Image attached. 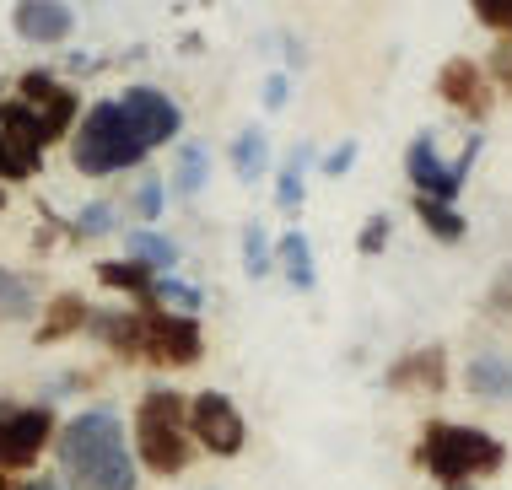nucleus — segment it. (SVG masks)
Segmentation results:
<instances>
[{"instance_id": "nucleus-37", "label": "nucleus", "mask_w": 512, "mask_h": 490, "mask_svg": "<svg viewBox=\"0 0 512 490\" xmlns=\"http://www.w3.org/2000/svg\"><path fill=\"white\" fill-rule=\"evenodd\" d=\"M0 490H11V474H0Z\"/></svg>"}, {"instance_id": "nucleus-10", "label": "nucleus", "mask_w": 512, "mask_h": 490, "mask_svg": "<svg viewBox=\"0 0 512 490\" xmlns=\"http://www.w3.org/2000/svg\"><path fill=\"white\" fill-rule=\"evenodd\" d=\"M119 108H124V119L135 124V135L146 140V151L168 146V140H178V130H184V108H178L168 92L146 87V81H130V87L119 92Z\"/></svg>"}, {"instance_id": "nucleus-2", "label": "nucleus", "mask_w": 512, "mask_h": 490, "mask_svg": "<svg viewBox=\"0 0 512 490\" xmlns=\"http://www.w3.org/2000/svg\"><path fill=\"white\" fill-rule=\"evenodd\" d=\"M507 464V447L480 426H459V420H426L421 442H415V469L432 474L442 490H464L475 480H491Z\"/></svg>"}, {"instance_id": "nucleus-16", "label": "nucleus", "mask_w": 512, "mask_h": 490, "mask_svg": "<svg viewBox=\"0 0 512 490\" xmlns=\"http://www.w3.org/2000/svg\"><path fill=\"white\" fill-rule=\"evenodd\" d=\"M464 388L475 399H491V404L512 399V361L502 356V350H480V356L464 367Z\"/></svg>"}, {"instance_id": "nucleus-33", "label": "nucleus", "mask_w": 512, "mask_h": 490, "mask_svg": "<svg viewBox=\"0 0 512 490\" xmlns=\"http://www.w3.org/2000/svg\"><path fill=\"white\" fill-rule=\"evenodd\" d=\"M351 162H356V140H340V146L324 157V173L340 178V173H351Z\"/></svg>"}, {"instance_id": "nucleus-23", "label": "nucleus", "mask_w": 512, "mask_h": 490, "mask_svg": "<svg viewBox=\"0 0 512 490\" xmlns=\"http://www.w3.org/2000/svg\"><path fill=\"white\" fill-rule=\"evenodd\" d=\"M205 178H211V151L200 146V140H184V151H178V173H173V194L178 200H195L205 189Z\"/></svg>"}, {"instance_id": "nucleus-1", "label": "nucleus", "mask_w": 512, "mask_h": 490, "mask_svg": "<svg viewBox=\"0 0 512 490\" xmlns=\"http://www.w3.org/2000/svg\"><path fill=\"white\" fill-rule=\"evenodd\" d=\"M54 458H60L71 490H135L141 485L135 453L108 404H92V410L65 420L60 437H54Z\"/></svg>"}, {"instance_id": "nucleus-34", "label": "nucleus", "mask_w": 512, "mask_h": 490, "mask_svg": "<svg viewBox=\"0 0 512 490\" xmlns=\"http://www.w3.org/2000/svg\"><path fill=\"white\" fill-rule=\"evenodd\" d=\"M286 97H292V81H286V76H270V81H265V108L275 114V108H286Z\"/></svg>"}, {"instance_id": "nucleus-8", "label": "nucleus", "mask_w": 512, "mask_h": 490, "mask_svg": "<svg viewBox=\"0 0 512 490\" xmlns=\"http://www.w3.org/2000/svg\"><path fill=\"white\" fill-rule=\"evenodd\" d=\"M189 437H195V447H205V453H216V458H238L243 442H248V420L227 394L205 388V394L189 399Z\"/></svg>"}, {"instance_id": "nucleus-30", "label": "nucleus", "mask_w": 512, "mask_h": 490, "mask_svg": "<svg viewBox=\"0 0 512 490\" xmlns=\"http://www.w3.org/2000/svg\"><path fill=\"white\" fill-rule=\"evenodd\" d=\"M389 232H394V221H389V216H367L362 237H356V254H383V243H389Z\"/></svg>"}, {"instance_id": "nucleus-28", "label": "nucleus", "mask_w": 512, "mask_h": 490, "mask_svg": "<svg viewBox=\"0 0 512 490\" xmlns=\"http://www.w3.org/2000/svg\"><path fill=\"white\" fill-rule=\"evenodd\" d=\"M162 200H168V184H162L157 173H141V184H135V216L157 221L162 216Z\"/></svg>"}, {"instance_id": "nucleus-21", "label": "nucleus", "mask_w": 512, "mask_h": 490, "mask_svg": "<svg viewBox=\"0 0 512 490\" xmlns=\"http://www.w3.org/2000/svg\"><path fill=\"white\" fill-rule=\"evenodd\" d=\"M275 259H281L286 280H292L297 291H313L318 286V270H313V243L302 232H286L281 243H275Z\"/></svg>"}, {"instance_id": "nucleus-20", "label": "nucleus", "mask_w": 512, "mask_h": 490, "mask_svg": "<svg viewBox=\"0 0 512 490\" xmlns=\"http://www.w3.org/2000/svg\"><path fill=\"white\" fill-rule=\"evenodd\" d=\"M410 210H415V221H421L437 243H464V232H469L464 210H453V205H442V200H426V194H415Z\"/></svg>"}, {"instance_id": "nucleus-32", "label": "nucleus", "mask_w": 512, "mask_h": 490, "mask_svg": "<svg viewBox=\"0 0 512 490\" xmlns=\"http://www.w3.org/2000/svg\"><path fill=\"white\" fill-rule=\"evenodd\" d=\"M486 76H491L496 87H502V92L512 97V44H496V49H491V65H486Z\"/></svg>"}, {"instance_id": "nucleus-12", "label": "nucleus", "mask_w": 512, "mask_h": 490, "mask_svg": "<svg viewBox=\"0 0 512 490\" xmlns=\"http://www.w3.org/2000/svg\"><path fill=\"white\" fill-rule=\"evenodd\" d=\"M383 383H389L394 394H442V388H448V350L442 345L405 350L399 361H389Z\"/></svg>"}, {"instance_id": "nucleus-35", "label": "nucleus", "mask_w": 512, "mask_h": 490, "mask_svg": "<svg viewBox=\"0 0 512 490\" xmlns=\"http://www.w3.org/2000/svg\"><path fill=\"white\" fill-rule=\"evenodd\" d=\"M491 307H496V313H512V270H507L502 280H496V291H491Z\"/></svg>"}, {"instance_id": "nucleus-19", "label": "nucleus", "mask_w": 512, "mask_h": 490, "mask_svg": "<svg viewBox=\"0 0 512 490\" xmlns=\"http://www.w3.org/2000/svg\"><path fill=\"white\" fill-rule=\"evenodd\" d=\"M124 259H135V264H146L151 275H162V270L178 264V243L162 237V232H151V227H135L130 237H124Z\"/></svg>"}, {"instance_id": "nucleus-38", "label": "nucleus", "mask_w": 512, "mask_h": 490, "mask_svg": "<svg viewBox=\"0 0 512 490\" xmlns=\"http://www.w3.org/2000/svg\"><path fill=\"white\" fill-rule=\"evenodd\" d=\"M0 205H6V189H0Z\"/></svg>"}, {"instance_id": "nucleus-31", "label": "nucleus", "mask_w": 512, "mask_h": 490, "mask_svg": "<svg viewBox=\"0 0 512 490\" xmlns=\"http://www.w3.org/2000/svg\"><path fill=\"white\" fill-rule=\"evenodd\" d=\"M27 178H33V173H27V167L17 162V151H11L6 130H0V189H6V184H27Z\"/></svg>"}, {"instance_id": "nucleus-22", "label": "nucleus", "mask_w": 512, "mask_h": 490, "mask_svg": "<svg viewBox=\"0 0 512 490\" xmlns=\"http://www.w3.org/2000/svg\"><path fill=\"white\" fill-rule=\"evenodd\" d=\"M232 167H238L243 184H254V178H265L270 167V135L259 130V124H248V130L232 140Z\"/></svg>"}, {"instance_id": "nucleus-11", "label": "nucleus", "mask_w": 512, "mask_h": 490, "mask_svg": "<svg viewBox=\"0 0 512 490\" xmlns=\"http://www.w3.org/2000/svg\"><path fill=\"white\" fill-rule=\"evenodd\" d=\"M437 92H442V103L448 108H459L464 119H475V124H486L491 114V76H486V65H475V60H448L437 70Z\"/></svg>"}, {"instance_id": "nucleus-18", "label": "nucleus", "mask_w": 512, "mask_h": 490, "mask_svg": "<svg viewBox=\"0 0 512 490\" xmlns=\"http://www.w3.org/2000/svg\"><path fill=\"white\" fill-rule=\"evenodd\" d=\"M38 286H33V275H22V270H0V324H27V318L38 313Z\"/></svg>"}, {"instance_id": "nucleus-15", "label": "nucleus", "mask_w": 512, "mask_h": 490, "mask_svg": "<svg viewBox=\"0 0 512 490\" xmlns=\"http://www.w3.org/2000/svg\"><path fill=\"white\" fill-rule=\"evenodd\" d=\"M87 324H92L87 297H76V291H60V297L44 302V318H38V329H33V345H60V340H71V334H81Z\"/></svg>"}, {"instance_id": "nucleus-7", "label": "nucleus", "mask_w": 512, "mask_h": 490, "mask_svg": "<svg viewBox=\"0 0 512 490\" xmlns=\"http://www.w3.org/2000/svg\"><path fill=\"white\" fill-rule=\"evenodd\" d=\"M475 157H480V140H469L459 162H442V157H437V140H432V135H415V140H410V151H405V173H410L415 194L453 205V200H459V189H464V178H469V162H475Z\"/></svg>"}, {"instance_id": "nucleus-14", "label": "nucleus", "mask_w": 512, "mask_h": 490, "mask_svg": "<svg viewBox=\"0 0 512 490\" xmlns=\"http://www.w3.org/2000/svg\"><path fill=\"white\" fill-rule=\"evenodd\" d=\"M87 334H98L108 345V356L119 361H146V324H141V307H130V313H119V307H92V324Z\"/></svg>"}, {"instance_id": "nucleus-17", "label": "nucleus", "mask_w": 512, "mask_h": 490, "mask_svg": "<svg viewBox=\"0 0 512 490\" xmlns=\"http://www.w3.org/2000/svg\"><path fill=\"white\" fill-rule=\"evenodd\" d=\"M98 280H103V286H114V291H124V297H135V307H151V302H157V280L162 275H151L146 264H135V259H103Z\"/></svg>"}, {"instance_id": "nucleus-25", "label": "nucleus", "mask_w": 512, "mask_h": 490, "mask_svg": "<svg viewBox=\"0 0 512 490\" xmlns=\"http://www.w3.org/2000/svg\"><path fill=\"white\" fill-rule=\"evenodd\" d=\"M114 227H119V210L108 200H92V205H81V216L71 221V243H92V237H108Z\"/></svg>"}, {"instance_id": "nucleus-3", "label": "nucleus", "mask_w": 512, "mask_h": 490, "mask_svg": "<svg viewBox=\"0 0 512 490\" xmlns=\"http://www.w3.org/2000/svg\"><path fill=\"white\" fill-rule=\"evenodd\" d=\"M135 458L157 480H173V474L189 469L195 437H189V399L184 394H173V388L141 394V404H135Z\"/></svg>"}, {"instance_id": "nucleus-5", "label": "nucleus", "mask_w": 512, "mask_h": 490, "mask_svg": "<svg viewBox=\"0 0 512 490\" xmlns=\"http://www.w3.org/2000/svg\"><path fill=\"white\" fill-rule=\"evenodd\" d=\"M141 324H146V367H162V372H184L205 356V334H200V318H184V313H168V307H141Z\"/></svg>"}, {"instance_id": "nucleus-4", "label": "nucleus", "mask_w": 512, "mask_h": 490, "mask_svg": "<svg viewBox=\"0 0 512 490\" xmlns=\"http://www.w3.org/2000/svg\"><path fill=\"white\" fill-rule=\"evenodd\" d=\"M151 157L146 140L135 135V124L124 119L119 97H103L81 114L76 135H71V162L81 178H114L124 167H141Z\"/></svg>"}, {"instance_id": "nucleus-6", "label": "nucleus", "mask_w": 512, "mask_h": 490, "mask_svg": "<svg viewBox=\"0 0 512 490\" xmlns=\"http://www.w3.org/2000/svg\"><path fill=\"white\" fill-rule=\"evenodd\" d=\"M17 97L38 114V124H44V140H49V146H54V140H71V135H76V124H81V114H87V108H81V97L65 87V81L54 76V70H44V65L22 70V76H17Z\"/></svg>"}, {"instance_id": "nucleus-36", "label": "nucleus", "mask_w": 512, "mask_h": 490, "mask_svg": "<svg viewBox=\"0 0 512 490\" xmlns=\"http://www.w3.org/2000/svg\"><path fill=\"white\" fill-rule=\"evenodd\" d=\"M11 490H71V485L54 480V474H38V480H22V485H11Z\"/></svg>"}, {"instance_id": "nucleus-27", "label": "nucleus", "mask_w": 512, "mask_h": 490, "mask_svg": "<svg viewBox=\"0 0 512 490\" xmlns=\"http://www.w3.org/2000/svg\"><path fill=\"white\" fill-rule=\"evenodd\" d=\"M270 237H265V227H259V221H254V227H248L243 232V270L248 275H254V280H265L270 275Z\"/></svg>"}, {"instance_id": "nucleus-13", "label": "nucleus", "mask_w": 512, "mask_h": 490, "mask_svg": "<svg viewBox=\"0 0 512 490\" xmlns=\"http://www.w3.org/2000/svg\"><path fill=\"white\" fill-rule=\"evenodd\" d=\"M11 27L27 44H65L76 33V6H65V0H22V6H11Z\"/></svg>"}, {"instance_id": "nucleus-9", "label": "nucleus", "mask_w": 512, "mask_h": 490, "mask_svg": "<svg viewBox=\"0 0 512 490\" xmlns=\"http://www.w3.org/2000/svg\"><path fill=\"white\" fill-rule=\"evenodd\" d=\"M60 420H54L49 404H17L6 420H0V474L11 469H33L44 458V447L60 437Z\"/></svg>"}, {"instance_id": "nucleus-26", "label": "nucleus", "mask_w": 512, "mask_h": 490, "mask_svg": "<svg viewBox=\"0 0 512 490\" xmlns=\"http://www.w3.org/2000/svg\"><path fill=\"white\" fill-rule=\"evenodd\" d=\"M200 286H189V280H168L162 275L157 280V307H168V313H184V318H195L200 313Z\"/></svg>"}, {"instance_id": "nucleus-39", "label": "nucleus", "mask_w": 512, "mask_h": 490, "mask_svg": "<svg viewBox=\"0 0 512 490\" xmlns=\"http://www.w3.org/2000/svg\"><path fill=\"white\" fill-rule=\"evenodd\" d=\"M464 490H475V485H464Z\"/></svg>"}, {"instance_id": "nucleus-24", "label": "nucleus", "mask_w": 512, "mask_h": 490, "mask_svg": "<svg viewBox=\"0 0 512 490\" xmlns=\"http://www.w3.org/2000/svg\"><path fill=\"white\" fill-rule=\"evenodd\" d=\"M308 157H313V146H297L292 162L281 167V178H275V205H281L286 216H297V210H302V167H308Z\"/></svg>"}, {"instance_id": "nucleus-29", "label": "nucleus", "mask_w": 512, "mask_h": 490, "mask_svg": "<svg viewBox=\"0 0 512 490\" xmlns=\"http://www.w3.org/2000/svg\"><path fill=\"white\" fill-rule=\"evenodd\" d=\"M475 22L480 27H496V33H502V44H512V0H480Z\"/></svg>"}]
</instances>
